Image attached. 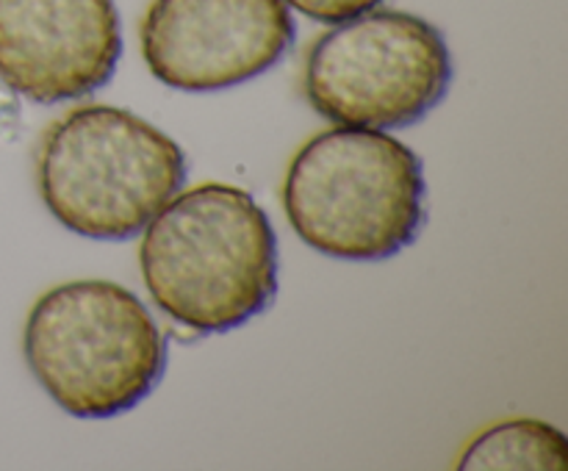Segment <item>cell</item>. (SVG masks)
<instances>
[{
    "mask_svg": "<svg viewBox=\"0 0 568 471\" xmlns=\"http://www.w3.org/2000/svg\"><path fill=\"white\" fill-rule=\"evenodd\" d=\"M283 208L316 253L386 260L414 244L425 222L422 158L375 127H331L294 153Z\"/></svg>",
    "mask_w": 568,
    "mask_h": 471,
    "instance_id": "obj_2",
    "label": "cell"
},
{
    "mask_svg": "<svg viewBox=\"0 0 568 471\" xmlns=\"http://www.w3.org/2000/svg\"><path fill=\"white\" fill-rule=\"evenodd\" d=\"M120 53L114 0H0V81L33 103L94 92Z\"/></svg>",
    "mask_w": 568,
    "mask_h": 471,
    "instance_id": "obj_7",
    "label": "cell"
},
{
    "mask_svg": "<svg viewBox=\"0 0 568 471\" xmlns=\"http://www.w3.org/2000/svg\"><path fill=\"white\" fill-rule=\"evenodd\" d=\"M453 83L444 33L408 11H364L322 33L308 50L303 89L327 120L349 127H408Z\"/></svg>",
    "mask_w": 568,
    "mask_h": 471,
    "instance_id": "obj_5",
    "label": "cell"
},
{
    "mask_svg": "<svg viewBox=\"0 0 568 471\" xmlns=\"http://www.w3.org/2000/svg\"><path fill=\"white\" fill-rule=\"evenodd\" d=\"M139 269L153 303L194 332H227L270 308L277 242L253 194L200 183L148 222Z\"/></svg>",
    "mask_w": 568,
    "mask_h": 471,
    "instance_id": "obj_1",
    "label": "cell"
},
{
    "mask_svg": "<svg viewBox=\"0 0 568 471\" xmlns=\"http://www.w3.org/2000/svg\"><path fill=\"white\" fill-rule=\"evenodd\" d=\"M28 369L75 419L136 408L166 366L159 325L142 299L111 280H72L33 303L22 332Z\"/></svg>",
    "mask_w": 568,
    "mask_h": 471,
    "instance_id": "obj_3",
    "label": "cell"
},
{
    "mask_svg": "<svg viewBox=\"0 0 568 471\" xmlns=\"http://www.w3.org/2000/svg\"><path fill=\"white\" fill-rule=\"evenodd\" d=\"M183 150L142 116L81 105L39 144L37 181L50 214L87 238H131L181 192Z\"/></svg>",
    "mask_w": 568,
    "mask_h": 471,
    "instance_id": "obj_4",
    "label": "cell"
},
{
    "mask_svg": "<svg viewBox=\"0 0 568 471\" xmlns=\"http://www.w3.org/2000/svg\"><path fill=\"white\" fill-rule=\"evenodd\" d=\"M381 0H286V6H294L305 17L316 22H344L355 14L375 9Z\"/></svg>",
    "mask_w": 568,
    "mask_h": 471,
    "instance_id": "obj_9",
    "label": "cell"
},
{
    "mask_svg": "<svg viewBox=\"0 0 568 471\" xmlns=\"http://www.w3.org/2000/svg\"><path fill=\"white\" fill-rule=\"evenodd\" d=\"M460 471H566L568 443L541 419H510L488 427L460 452Z\"/></svg>",
    "mask_w": 568,
    "mask_h": 471,
    "instance_id": "obj_8",
    "label": "cell"
},
{
    "mask_svg": "<svg viewBox=\"0 0 568 471\" xmlns=\"http://www.w3.org/2000/svg\"><path fill=\"white\" fill-rule=\"evenodd\" d=\"M155 81L181 92H216L253 81L294 42L286 0H153L139 25Z\"/></svg>",
    "mask_w": 568,
    "mask_h": 471,
    "instance_id": "obj_6",
    "label": "cell"
}]
</instances>
